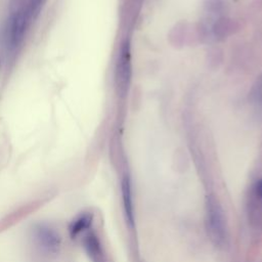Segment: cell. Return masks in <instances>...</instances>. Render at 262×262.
Here are the masks:
<instances>
[{
    "mask_svg": "<svg viewBox=\"0 0 262 262\" xmlns=\"http://www.w3.org/2000/svg\"><path fill=\"white\" fill-rule=\"evenodd\" d=\"M206 227L211 241L222 245L226 236V224L222 208L214 194L206 198Z\"/></svg>",
    "mask_w": 262,
    "mask_h": 262,
    "instance_id": "1",
    "label": "cell"
},
{
    "mask_svg": "<svg viewBox=\"0 0 262 262\" xmlns=\"http://www.w3.org/2000/svg\"><path fill=\"white\" fill-rule=\"evenodd\" d=\"M28 19H29L28 11L24 9L16 11L10 18L9 26H8L7 40H8L9 48L11 50L18 47V45L21 43L25 32H26Z\"/></svg>",
    "mask_w": 262,
    "mask_h": 262,
    "instance_id": "2",
    "label": "cell"
},
{
    "mask_svg": "<svg viewBox=\"0 0 262 262\" xmlns=\"http://www.w3.org/2000/svg\"><path fill=\"white\" fill-rule=\"evenodd\" d=\"M130 77V55L128 46H123L117 64V81L120 86H125Z\"/></svg>",
    "mask_w": 262,
    "mask_h": 262,
    "instance_id": "3",
    "label": "cell"
},
{
    "mask_svg": "<svg viewBox=\"0 0 262 262\" xmlns=\"http://www.w3.org/2000/svg\"><path fill=\"white\" fill-rule=\"evenodd\" d=\"M36 236L39 243L48 250H56L60 244V237L55 230L48 226H40L37 228Z\"/></svg>",
    "mask_w": 262,
    "mask_h": 262,
    "instance_id": "4",
    "label": "cell"
},
{
    "mask_svg": "<svg viewBox=\"0 0 262 262\" xmlns=\"http://www.w3.org/2000/svg\"><path fill=\"white\" fill-rule=\"evenodd\" d=\"M122 194H123V202H124V208L127 215V219L132 224L133 223V206H132L130 182L128 178H125L122 182Z\"/></svg>",
    "mask_w": 262,
    "mask_h": 262,
    "instance_id": "5",
    "label": "cell"
},
{
    "mask_svg": "<svg viewBox=\"0 0 262 262\" xmlns=\"http://www.w3.org/2000/svg\"><path fill=\"white\" fill-rule=\"evenodd\" d=\"M92 221V216L90 214H84L78 217L70 226V233L74 237L78 235L81 231L89 227Z\"/></svg>",
    "mask_w": 262,
    "mask_h": 262,
    "instance_id": "6",
    "label": "cell"
},
{
    "mask_svg": "<svg viewBox=\"0 0 262 262\" xmlns=\"http://www.w3.org/2000/svg\"><path fill=\"white\" fill-rule=\"evenodd\" d=\"M251 100L255 103L262 104V74L256 79L250 91Z\"/></svg>",
    "mask_w": 262,
    "mask_h": 262,
    "instance_id": "7",
    "label": "cell"
},
{
    "mask_svg": "<svg viewBox=\"0 0 262 262\" xmlns=\"http://www.w3.org/2000/svg\"><path fill=\"white\" fill-rule=\"evenodd\" d=\"M42 2H43V0H32V1H31L30 8H29V10H28L29 17H30V16H35V15L38 13V11H39V9H40V7H41Z\"/></svg>",
    "mask_w": 262,
    "mask_h": 262,
    "instance_id": "8",
    "label": "cell"
},
{
    "mask_svg": "<svg viewBox=\"0 0 262 262\" xmlns=\"http://www.w3.org/2000/svg\"><path fill=\"white\" fill-rule=\"evenodd\" d=\"M255 193L258 199L262 200V179L257 182L256 187H255Z\"/></svg>",
    "mask_w": 262,
    "mask_h": 262,
    "instance_id": "9",
    "label": "cell"
},
{
    "mask_svg": "<svg viewBox=\"0 0 262 262\" xmlns=\"http://www.w3.org/2000/svg\"><path fill=\"white\" fill-rule=\"evenodd\" d=\"M0 61H1V60H0Z\"/></svg>",
    "mask_w": 262,
    "mask_h": 262,
    "instance_id": "10",
    "label": "cell"
}]
</instances>
